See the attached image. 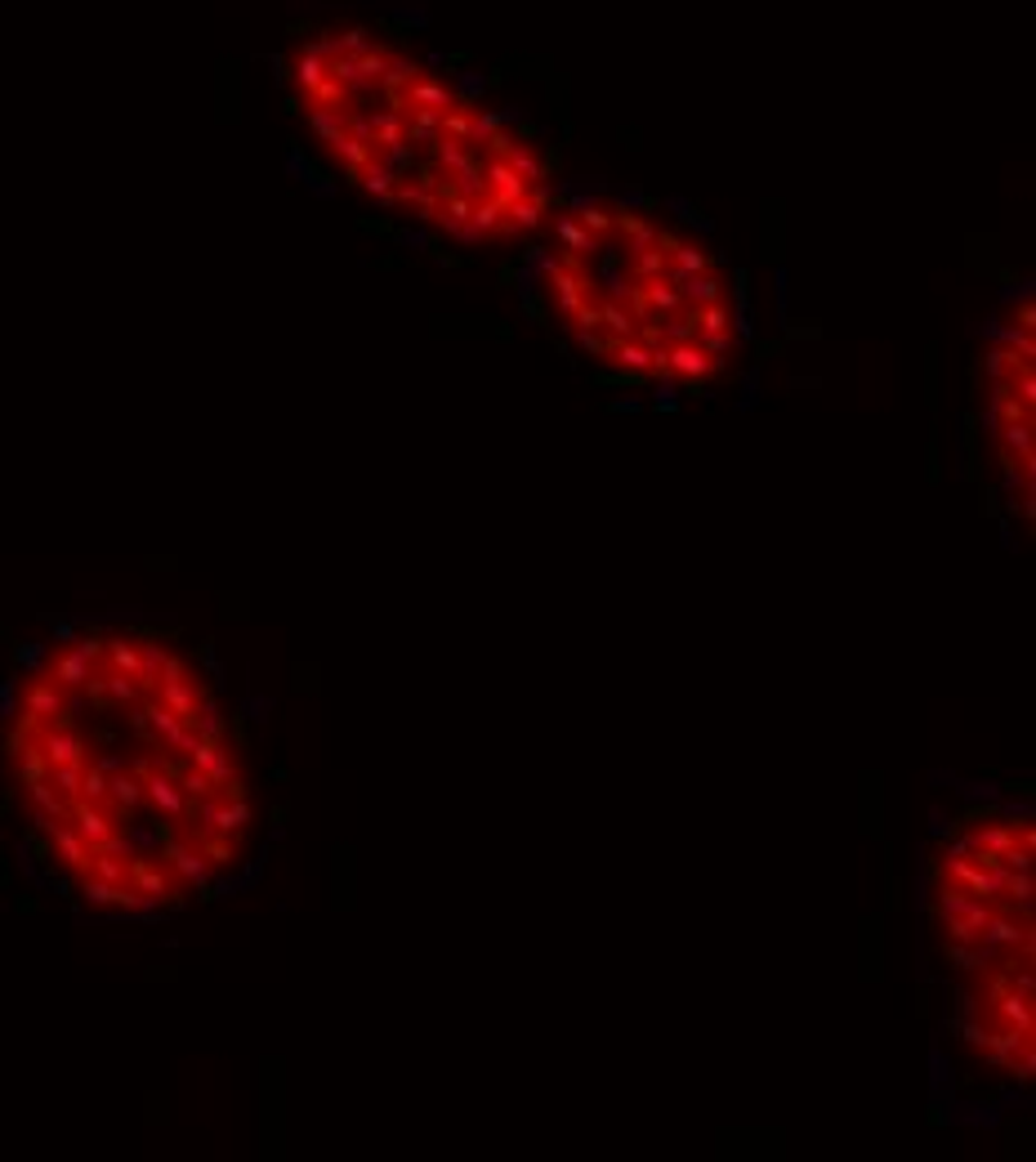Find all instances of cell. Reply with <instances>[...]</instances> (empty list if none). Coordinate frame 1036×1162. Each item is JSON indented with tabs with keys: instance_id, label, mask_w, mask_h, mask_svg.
Listing matches in <instances>:
<instances>
[{
	"instance_id": "6da1fadb",
	"label": "cell",
	"mask_w": 1036,
	"mask_h": 1162,
	"mask_svg": "<svg viewBox=\"0 0 1036 1162\" xmlns=\"http://www.w3.org/2000/svg\"><path fill=\"white\" fill-rule=\"evenodd\" d=\"M0 818L72 908L166 921L251 872L268 805L219 671L175 631L90 617L0 680Z\"/></svg>"
},
{
	"instance_id": "7a4b0ae2",
	"label": "cell",
	"mask_w": 1036,
	"mask_h": 1162,
	"mask_svg": "<svg viewBox=\"0 0 1036 1162\" xmlns=\"http://www.w3.org/2000/svg\"><path fill=\"white\" fill-rule=\"evenodd\" d=\"M287 90L313 148L353 192L442 242H532L559 206L554 162L532 134L366 28L300 41Z\"/></svg>"
},
{
	"instance_id": "3957f363",
	"label": "cell",
	"mask_w": 1036,
	"mask_h": 1162,
	"mask_svg": "<svg viewBox=\"0 0 1036 1162\" xmlns=\"http://www.w3.org/2000/svg\"><path fill=\"white\" fill-rule=\"evenodd\" d=\"M536 255L546 313L625 385L706 389L742 353L733 268L693 228L639 202L554 206Z\"/></svg>"
},
{
	"instance_id": "277c9868",
	"label": "cell",
	"mask_w": 1036,
	"mask_h": 1162,
	"mask_svg": "<svg viewBox=\"0 0 1036 1162\" xmlns=\"http://www.w3.org/2000/svg\"><path fill=\"white\" fill-rule=\"evenodd\" d=\"M1036 827L1019 805H969L924 867V921L952 984L956 1042L1009 1086L1036 1073Z\"/></svg>"
},
{
	"instance_id": "5b68a950",
	"label": "cell",
	"mask_w": 1036,
	"mask_h": 1162,
	"mask_svg": "<svg viewBox=\"0 0 1036 1162\" xmlns=\"http://www.w3.org/2000/svg\"><path fill=\"white\" fill-rule=\"evenodd\" d=\"M1036 313L1032 296L1009 304L983 349V434L1005 501L1032 523L1036 483Z\"/></svg>"
}]
</instances>
